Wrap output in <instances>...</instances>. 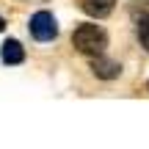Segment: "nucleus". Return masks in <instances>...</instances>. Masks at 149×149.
I'll return each mask as SVG.
<instances>
[{
	"label": "nucleus",
	"mask_w": 149,
	"mask_h": 149,
	"mask_svg": "<svg viewBox=\"0 0 149 149\" xmlns=\"http://www.w3.org/2000/svg\"><path fill=\"white\" fill-rule=\"evenodd\" d=\"M72 44H74V50H80L83 55H102L105 47H108V36H105V31H102L100 25L86 22V25L74 28Z\"/></svg>",
	"instance_id": "obj_1"
},
{
	"label": "nucleus",
	"mask_w": 149,
	"mask_h": 149,
	"mask_svg": "<svg viewBox=\"0 0 149 149\" xmlns=\"http://www.w3.org/2000/svg\"><path fill=\"white\" fill-rule=\"evenodd\" d=\"M28 28H31V36L36 42H53L58 36V22L50 11H36L28 22Z\"/></svg>",
	"instance_id": "obj_2"
},
{
	"label": "nucleus",
	"mask_w": 149,
	"mask_h": 149,
	"mask_svg": "<svg viewBox=\"0 0 149 149\" xmlns=\"http://www.w3.org/2000/svg\"><path fill=\"white\" fill-rule=\"evenodd\" d=\"M91 72L100 80H113V77L122 74V64H116V61H111V58H102V55H94V58H91Z\"/></svg>",
	"instance_id": "obj_3"
},
{
	"label": "nucleus",
	"mask_w": 149,
	"mask_h": 149,
	"mask_svg": "<svg viewBox=\"0 0 149 149\" xmlns=\"http://www.w3.org/2000/svg\"><path fill=\"white\" fill-rule=\"evenodd\" d=\"M0 58H3V64H8V66L22 64V61H25V47H22L17 39H8V42H3V47H0Z\"/></svg>",
	"instance_id": "obj_4"
},
{
	"label": "nucleus",
	"mask_w": 149,
	"mask_h": 149,
	"mask_svg": "<svg viewBox=\"0 0 149 149\" xmlns=\"http://www.w3.org/2000/svg\"><path fill=\"white\" fill-rule=\"evenodd\" d=\"M113 3L116 0H80V8L94 19H102V17H108L113 11Z\"/></svg>",
	"instance_id": "obj_5"
},
{
	"label": "nucleus",
	"mask_w": 149,
	"mask_h": 149,
	"mask_svg": "<svg viewBox=\"0 0 149 149\" xmlns=\"http://www.w3.org/2000/svg\"><path fill=\"white\" fill-rule=\"evenodd\" d=\"M138 39H141V44H144L146 53H149V14L138 17Z\"/></svg>",
	"instance_id": "obj_6"
},
{
	"label": "nucleus",
	"mask_w": 149,
	"mask_h": 149,
	"mask_svg": "<svg viewBox=\"0 0 149 149\" xmlns=\"http://www.w3.org/2000/svg\"><path fill=\"white\" fill-rule=\"evenodd\" d=\"M3 28H6V22H3V17H0V31H3Z\"/></svg>",
	"instance_id": "obj_7"
}]
</instances>
